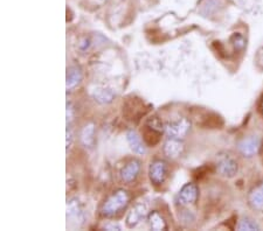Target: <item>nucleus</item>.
Segmentation results:
<instances>
[{
	"label": "nucleus",
	"mask_w": 263,
	"mask_h": 231,
	"mask_svg": "<svg viewBox=\"0 0 263 231\" xmlns=\"http://www.w3.org/2000/svg\"><path fill=\"white\" fill-rule=\"evenodd\" d=\"M148 176L152 183L162 184L167 176V165L163 160H155L148 167Z\"/></svg>",
	"instance_id": "obj_6"
},
{
	"label": "nucleus",
	"mask_w": 263,
	"mask_h": 231,
	"mask_svg": "<svg viewBox=\"0 0 263 231\" xmlns=\"http://www.w3.org/2000/svg\"><path fill=\"white\" fill-rule=\"evenodd\" d=\"M147 215V207L144 203H137L133 208L126 216V225L129 228H135L146 217Z\"/></svg>",
	"instance_id": "obj_8"
},
{
	"label": "nucleus",
	"mask_w": 263,
	"mask_h": 231,
	"mask_svg": "<svg viewBox=\"0 0 263 231\" xmlns=\"http://www.w3.org/2000/svg\"><path fill=\"white\" fill-rule=\"evenodd\" d=\"M198 194L199 189L197 187V184H194L192 182L186 183L185 186L180 189L179 194H178L177 197V201L180 205H191L197 201Z\"/></svg>",
	"instance_id": "obj_7"
},
{
	"label": "nucleus",
	"mask_w": 263,
	"mask_h": 231,
	"mask_svg": "<svg viewBox=\"0 0 263 231\" xmlns=\"http://www.w3.org/2000/svg\"><path fill=\"white\" fill-rule=\"evenodd\" d=\"M103 2H105V0H103Z\"/></svg>",
	"instance_id": "obj_23"
},
{
	"label": "nucleus",
	"mask_w": 263,
	"mask_h": 231,
	"mask_svg": "<svg viewBox=\"0 0 263 231\" xmlns=\"http://www.w3.org/2000/svg\"><path fill=\"white\" fill-rule=\"evenodd\" d=\"M248 203L250 207L257 212H263V182L253 187L248 195Z\"/></svg>",
	"instance_id": "obj_11"
},
{
	"label": "nucleus",
	"mask_w": 263,
	"mask_h": 231,
	"mask_svg": "<svg viewBox=\"0 0 263 231\" xmlns=\"http://www.w3.org/2000/svg\"><path fill=\"white\" fill-rule=\"evenodd\" d=\"M260 146H261L260 138L257 136H249L239 141V144H237V149H239L240 153L242 154L243 157L250 158L258 152Z\"/></svg>",
	"instance_id": "obj_4"
},
{
	"label": "nucleus",
	"mask_w": 263,
	"mask_h": 231,
	"mask_svg": "<svg viewBox=\"0 0 263 231\" xmlns=\"http://www.w3.org/2000/svg\"><path fill=\"white\" fill-rule=\"evenodd\" d=\"M91 96L97 103L109 104L112 102L114 96H115V92H114L112 89H110V88L96 86L91 89Z\"/></svg>",
	"instance_id": "obj_10"
},
{
	"label": "nucleus",
	"mask_w": 263,
	"mask_h": 231,
	"mask_svg": "<svg viewBox=\"0 0 263 231\" xmlns=\"http://www.w3.org/2000/svg\"><path fill=\"white\" fill-rule=\"evenodd\" d=\"M191 129L190 120L186 118H181L179 120L172 121L165 126V133L167 134L168 138H175V139L182 140L189 133Z\"/></svg>",
	"instance_id": "obj_3"
},
{
	"label": "nucleus",
	"mask_w": 263,
	"mask_h": 231,
	"mask_svg": "<svg viewBox=\"0 0 263 231\" xmlns=\"http://www.w3.org/2000/svg\"><path fill=\"white\" fill-rule=\"evenodd\" d=\"M74 119V108L70 103H67V125Z\"/></svg>",
	"instance_id": "obj_20"
},
{
	"label": "nucleus",
	"mask_w": 263,
	"mask_h": 231,
	"mask_svg": "<svg viewBox=\"0 0 263 231\" xmlns=\"http://www.w3.org/2000/svg\"><path fill=\"white\" fill-rule=\"evenodd\" d=\"M147 222L150 228L155 231H160V230H166L167 224L163 216L160 215L158 212H152L147 217Z\"/></svg>",
	"instance_id": "obj_16"
},
{
	"label": "nucleus",
	"mask_w": 263,
	"mask_h": 231,
	"mask_svg": "<svg viewBox=\"0 0 263 231\" xmlns=\"http://www.w3.org/2000/svg\"><path fill=\"white\" fill-rule=\"evenodd\" d=\"M81 142L84 147L92 149L95 145V125L89 123L84 126L81 132Z\"/></svg>",
	"instance_id": "obj_15"
},
{
	"label": "nucleus",
	"mask_w": 263,
	"mask_h": 231,
	"mask_svg": "<svg viewBox=\"0 0 263 231\" xmlns=\"http://www.w3.org/2000/svg\"><path fill=\"white\" fill-rule=\"evenodd\" d=\"M104 229H107V230H121V226L118 225V224H107L104 226Z\"/></svg>",
	"instance_id": "obj_22"
},
{
	"label": "nucleus",
	"mask_w": 263,
	"mask_h": 231,
	"mask_svg": "<svg viewBox=\"0 0 263 231\" xmlns=\"http://www.w3.org/2000/svg\"><path fill=\"white\" fill-rule=\"evenodd\" d=\"M126 140H128L130 149L133 150L135 153L137 154L146 153V147L142 141V138L139 137V134L136 131H134V130H130V131L126 132Z\"/></svg>",
	"instance_id": "obj_13"
},
{
	"label": "nucleus",
	"mask_w": 263,
	"mask_h": 231,
	"mask_svg": "<svg viewBox=\"0 0 263 231\" xmlns=\"http://www.w3.org/2000/svg\"><path fill=\"white\" fill-rule=\"evenodd\" d=\"M130 196L128 192L124 189H117L116 192H114L111 195L108 197V200L105 201V203L102 207V215L111 217L116 215L121 212L122 209H124L129 203Z\"/></svg>",
	"instance_id": "obj_1"
},
{
	"label": "nucleus",
	"mask_w": 263,
	"mask_h": 231,
	"mask_svg": "<svg viewBox=\"0 0 263 231\" xmlns=\"http://www.w3.org/2000/svg\"><path fill=\"white\" fill-rule=\"evenodd\" d=\"M232 42L237 50H241L245 48V44H246L245 37L241 35L240 33H235V34L232 36Z\"/></svg>",
	"instance_id": "obj_18"
},
{
	"label": "nucleus",
	"mask_w": 263,
	"mask_h": 231,
	"mask_svg": "<svg viewBox=\"0 0 263 231\" xmlns=\"http://www.w3.org/2000/svg\"><path fill=\"white\" fill-rule=\"evenodd\" d=\"M82 81V70L78 66H73L68 69L66 88L67 90H73Z\"/></svg>",
	"instance_id": "obj_14"
},
{
	"label": "nucleus",
	"mask_w": 263,
	"mask_h": 231,
	"mask_svg": "<svg viewBox=\"0 0 263 231\" xmlns=\"http://www.w3.org/2000/svg\"><path fill=\"white\" fill-rule=\"evenodd\" d=\"M73 140H74V136H73V131H71L70 126L67 125V130H66V146H67V153L68 151L71 149V145H73Z\"/></svg>",
	"instance_id": "obj_19"
},
{
	"label": "nucleus",
	"mask_w": 263,
	"mask_h": 231,
	"mask_svg": "<svg viewBox=\"0 0 263 231\" xmlns=\"http://www.w3.org/2000/svg\"><path fill=\"white\" fill-rule=\"evenodd\" d=\"M164 154L170 159H177L184 152V144L180 139H175V138H168L165 141L163 147Z\"/></svg>",
	"instance_id": "obj_9"
},
{
	"label": "nucleus",
	"mask_w": 263,
	"mask_h": 231,
	"mask_svg": "<svg viewBox=\"0 0 263 231\" xmlns=\"http://www.w3.org/2000/svg\"><path fill=\"white\" fill-rule=\"evenodd\" d=\"M84 212L78 199H70L67 202V225L69 228H79L84 223Z\"/></svg>",
	"instance_id": "obj_2"
},
{
	"label": "nucleus",
	"mask_w": 263,
	"mask_h": 231,
	"mask_svg": "<svg viewBox=\"0 0 263 231\" xmlns=\"http://www.w3.org/2000/svg\"><path fill=\"white\" fill-rule=\"evenodd\" d=\"M139 171H141V162L138 160H133L126 163V166L121 171V178L124 182H133L137 179Z\"/></svg>",
	"instance_id": "obj_12"
},
{
	"label": "nucleus",
	"mask_w": 263,
	"mask_h": 231,
	"mask_svg": "<svg viewBox=\"0 0 263 231\" xmlns=\"http://www.w3.org/2000/svg\"><path fill=\"white\" fill-rule=\"evenodd\" d=\"M237 230L254 231V230H260V226H258L256 222H254L252 218L246 217V218H242V220L239 222V224H237Z\"/></svg>",
	"instance_id": "obj_17"
},
{
	"label": "nucleus",
	"mask_w": 263,
	"mask_h": 231,
	"mask_svg": "<svg viewBox=\"0 0 263 231\" xmlns=\"http://www.w3.org/2000/svg\"><path fill=\"white\" fill-rule=\"evenodd\" d=\"M256 65L260 67V68H263V47L257 50L256 54Z\"/></svg>",
	"instance_id": "obj_21"
},
{
	"label": "nucleus",
	"mask_w": 263,
	"mask_h": 231,
	"mask_svg": "<svg viewBox=\"0 0 263 231\" xmlns=\"http://www.w3.org/2000/svg\"><path fill=\"white\" fill-rule=\"evenodd\" d=\"M218 171L224 178H233L239 171V165H237L235 159L232 158L231 155H220L218 161Z\"/></svg>",
	"instance_id": "obj_5"
}]
</instances>
